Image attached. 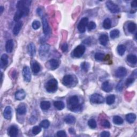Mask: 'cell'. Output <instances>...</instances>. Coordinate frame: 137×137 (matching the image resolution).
<instances>
[{"label":"cell","instance_id":"cell-1","mask_svg":"<svg viewBox=\"0 0 137 137\" xmlns=\"http://www.w3.org/2000/svg\"><path fill=\"white\" fill-rule=\"evenodd\" d=\"M31 1H19L17 3V8L19 10H21L23 11L25 15V16L28 15L30 9L29 7L31 5Z\"/></svg>","mask_w":137,"mask_h":137},{"label":"cell","instance_id":"cell-2","mask_svg":"<svg viewBox=\"0 0 137 137\" xmlns=\"http://www.w3.org/2000/svg\"><path fill=\"white\" fill-rule=\"evenodd\" d=\"M46 91L49 93L55 92L58 89V83L55 79H50L45 85Z\"/></svg>","mask_w":137,"mask_h":137},{"label":"cell","instance_id":"cell-3","mask_svg":"<svg viewBox=\"0 0 137 137\" xmlns=\"http://www.w3.org/2000/svg\"><path fill=\"white\" fill-rule=\"evenodd\" d=\"M106 7L108 10L113 14H117L120 11V8L118 5L115 4L113 1H108L106 3Z\"/></svg>","mask_w":137,"mask_h":137},{"label":"cell","instance_id":"cell-4","mask_svg":"<svg viewBox=\"0 0 137 137\" xmlns=\"http://www.w3.org/2000/svg\"><path fill=\"white\" fill-rule=\"evenodd\" d=\"M86 50V47L83 45H79L73 51V55L77 58H80L83 55Z\"/></svg>","mask_w":137,"mask_h":137},{"label":"cell","instance_id":"cell-5","mask_svg":"<svg viewBox=\"0 0 137 137\" xmlns=\"http://www.w3.org/2000/svg\"><path fill=\"white\" fill-rule=\"evenodd\" d=\"M90 101L92 103L101 104L105 102V98L101 94L96 93V94H94L91 96Z\"/></svg>","mask_w":137,"mask_h":137},{"label":"cell","instance_id":"cell-6","mask_svg":"<svg viewBox=\"0 0 137 137\" xmlns=\"http://www.w3.org/2000/svg\"><path fill=\"white\" fill-rule=\"evenodd\" d=\"M88 21L89 19L87 17H84L80 20L78 25V29L80 32L84 33L85 32L86 27L88 24Z\"/></svg>","mask_w":137,"mask_h":137},{"label":"cell","instance_id":"cell-7","mask_svg":"<svg viewBox=\"0 0 137 137\" xmlns=\"http://www.w3.org/2000/svg\"><path fill=\"white\" fill-rule=\"evenodd\" d=\"M42 27H43V31L44 34L46 35L49 34V33L51 32L50 27L49 26V24L48 22V20L46 16L43 17L42 19Z\"/></svg>","mask_w":137,"mask_h":137},{"label":"cell","instance_id":"cell-8","mask_svg":"<svg viewBox=\"0 0 137 137\" xmlns=\"http://www.w3.org/2000/svg\"><path fill=\"white\" fill-rule=\"evenodd\" d=\"M23 76L24 80L26 82H30L31 80V74L29 67H25L23 70Z\"/></svg>","mask_w":137,"mask_h":137},{"label":"cell","instance_id":"cell-9","mask_svg":"<svg viewBox=\"0 0 137 137\" xmlns=\"http://www.w3.org/2000/svg\"><path fill=\"white\" fill-rule=\"evenodd\" d=\"M49 49H50V46L48 45H42L39 49V54L41 57H45L48 55Z\"/></svg>","mask_w":137,"mask_h":137},{"label":"cell","instance_id":"cell-10","mask_svg":"<svg viewBox=\"0 0 137 137\" xmlns=\"http://www.w3.org/2000/svg\"><path fill=\"white\" fill-rule=\"evenodd\" d=\"M73 81V78L71 75L65 76L62 80L63 84L66 86H70L72 84Z\"/></svg>","mask_w":137,"mask_h":137},{"label":"cell","instance_id":"cell-11","mask_svg":"<svg viewBox=\"0 0 137 137\" xmlns=\"http://www.w3.org/2000/svg\"><path fill=\"white\" fill-rule=\"evenodd\" d=\"M127 74V70L124 67L118 68L115 72V75L117 78H122Z\"/></svg>","mask_w":137,"mask_h":137},{"label":"cell","instance_id":"cell-12","mask_svg":"<svg viewBox=\"0 0 137 137\" xmlns=\"http://www.w3.org/2000/svg\"><path fill=\"white\" fill-rule=\"evenodd\" d=\"M3 116L4 118L10 120L12 117V109L10 106H7L5 108L3 112Z\"/></svg>","mask_w":137,"mask_h":137},{"label":"cell","instance_id":"cell-13","mask_svg":"<svg viewBox=\"0 0 137 137\" xmlns=\"http://www.w3.org/2000/svg\"><path fill=\"white\" fill-rule=\"evenodd\" d=\"M26 97V93L23 90L18 91L15 94V98L16 100L21 101L24 100Z\"/></svg>","mask_w":137,"mask_h":137},{"label":"cell","instance_id":"cell-14","mask_svg":"<svg viewBox=\"0 0 137 137\" xmlns=\"http://www.w3.org/2000/svg\"><path fill=\"white\" fill-rule=\"evenodd\" d=\"M102 89L106 92L109 93L113 90V86L108 81H105L102 85Z\"/></svg>","mask_w":137,"mask_h":137},{"label":"cell","instance_id":"cell-15","mask_svg":"<svg viewBox=\"0 0 137 137\" xmlns=\"http://www.w3.org/2000/svg\"><path fill=\"white\" fill-rule=\"evenodd\" d=\"M69 105L70 106V107H74L77 105H78L79 104V98H78V96H76V95L71 96L69 98Z\"/></svg>","mask_w":137,"mask_h":137},{"label":"cell","instance_id":"cell-16","mask_svg":"<svg viewBox=\"0 0 137 137\" xmlns=\"http://www.w3.org/2000/svg\"><path fill=\"white\" fill-rule=\"evenodd\" d=\"M22 26H23V23L20 21H18V22L15 24L13 31V33L15 35H17L19 34L21 27H22Z\"/></svg>","mask_w":137,"mask_h":137},{"label":"cell","instance_id":"cell-17","mask_svg":"<svg viewBox=\"0 0 137 137\" xmlns=\"http://www.w3.org/2000/svg\"><path fill=\"white\" fill-rule=\"evenodd\" d=\"M27 51L30 55L32 57L34 56L35 55L36 53V49L35 45L33 43H30L27 47Z\"/></svg>","mask_w":137,"mask_h":137},{"label":"cell","instance_id":"cell-18","mask_svg":"<svg viewBox=\"0 0 137 137\" xmlns=\"http://www.w3.org/2000/svg\"><path fill=\"white\" fill-rule=\"evenodd\" d=\"M49 65H50L51 69L53 70L57 69L59 65V61L55 59H52L51 60H49Z\"/></svg>","mask_w":137,"mask_h":137},{"label":"cell","instance_id":"cell-19","mask_svg":"<svg viewBox=\"0 0 137 137\" xmlns=\"http://www.w3.org/2000/svg\"><path fill=\"white\" fill-rule=\"evenodd\" d=\"M14 48V41L13 40L10 39L7 41L6 45H5V49L8 53H11L13 51Z\"/></svg>","mask_w":137,"mask_h":137},{"label":"cell","instance_id":"cell-20","mask_svg":"<svg viewBox=\"0 0 137 137\" xmlns=\"http://www.w3.org/2000/svg\"><path fill=\"white\" fill-rule=\"evenodd\" d=\"M18 129L15 126L11 127L8 131V134L11 137H15L18 135Z\"/></svg>","mask_w":137,"mask_h":137},{"label":"cell","instance_id":"cell-21","mask_svg":"<svg viewBox=\"0 0 137 137\" xmlns=\"http://www.w3.org/2000/svg\"><path fill=\"white\" fill-rule=\"evenodd\" d=\"M40 69H41V68H40V65L37 62L35 61L32 63V70L34 74H37L38 73H39L40 72Z\"/></svg>","mask_w":137,"mask_h":137},{"label":"cell","instance_id":"cell-22","mask_svg":"<svg viewBox=\"0 0 137 137\" xmlns=\"http://www.w3.org/2000/svg\"><path fill=\"white\" fill-rule=\"evenodd\" d=\"M99 41L100 44L102 46H105L107 45L109 41L108 36L106 34H102L99 38Z\"/></svg>","mask_w":137,"mask_h":137},{"label":"cell","instance_id":"cell-23","mask_svg":"<svg viewBox=\"0 0 137 137\" xmlns=\"http://www.w3.org/2000/svg\"><path fill=\"white\" fill-rule=\"evenodd\" d=\"M8 63V56L6 54H3L1 57V68L5 67Z\"/></svg>","mask_w":137,"mask_h":137},{"label":"cell","instance_id":"cell-24","mask_svg":"<svg viewBox=\"0 0 137 137\" xmlns=\"http://www.w3.org/2000/svg\"><path fill=\"white\" fill-rule=\"evenodd\" d=\"M126 119L129 123H133L136 119V115L133 113H130L127 115Z\"/></svg>","mask_w":137,"mask_h":137},{"label":"cell","instance_id":"cell-25","mask_svg":"<svg viewBox=\"0 0 137 137\" xmlns=\"http://www.w3.org/2000/svg\"><path fill=\"white\" fill-rule=\"evenodd\" d=\"M64 120L67 124H73L76 122V118L72 115H68L64 118Z\"/></svg>","mask_w":137,"mask_h":137},{"label":"cell","instance_id":"cell-26","mask_svg":"<svg viewBox=\"0 0 137 137\" xmlns=\"http://www.w3.org/2000/svg\"><path fill=\"white\" fill-rule=\"evenodd\" d=\"M17 112L19 115H24L26 113V107L24 104H21L17 109Z\"/></svg>","mask_w":137,"mask_h":137},{"label":"cell","instance_id":"cell-27","mask_svg":"<svg viewBox=\"0 0 137 137\" xmlns=\"http://www.w3.org/2000/svg\"><path fill=\"white\" fill-rule=\"evenodd\" d=\"M54 107L59 110H63L65 107V105L63 102L61 101H57L54 103Z\"/></svg>","mask_w":137,"mask_h":137},{"label":"cell","instance_id":"cell-28","mask_svg":"<svg viewBox=\"0 0 137 137\" xmlns=\"http://www.w3.org/2000/svg\"><path fill=\"white\" fill-rule=\"evenodd\" d=\"M23 16H25L24 13L22 11L18 10L17 11H16L15 16H14V20L16 21H19L18 20H20V19L23 17Z\"/></svg>","mask_w":137,"mask_h":137},{"label":"cell","instance_id":"cell-29","mask_svg":"<svg viewBox=\"0 0 137 137\" xmlns=\"http://www.w3.org/2000/svg\"><path fill=\"white\" fill-rule=\"evenodd\" d=\"M40 107L43 110H47L51 107V103L49 101H42L40 104Z\"/></svg>","mask_w":137,"mask_h":137},{"label":"cell","instance_id":"cell-30","mask_svg":"<svg viewBox=\"0 0 137 137\" xmlns=\"http://www.w3.org/2000/svg\"><path fill=\"white\" fill-rule=\"evenodd\" d=\"M127 60L129 62H130L131 64H135L137 62V58L136 56L134 55L130 54L127 56Z\"/></svg>","mask_w":137,"mask_h":137},{"label":"cell","instance_id":"cell-31","mask_svg":"<svg viewBox=\"0 0 137 137\" xmlns=\"http://www.w3.org/2000/svg\"><path fill=\"white\" fill-rule=\"evenodd\" d=\"M103 26L104 29H109L111 27V21L109 18H106L103 21Z\"/></svg>","mask_w":137,"mask_h":137},{"label":"cell","instance_id":"cell-32","mask_svg":"<svg viewBox=\"0 0 137 137\" xmlns=\"http://www.w3.org/2000/svg\"><path fill=\"white\" fill-rule=\"evenodd\" d=\"M113 122L116 125H121L123 123L124 120L122 117L118 116H115L113 117Z\"/></svg>","mask_w":137,"mask_h":137},{"label":"cell","instance_id":"cell-33","mask_svg":"<svg viewBox=\"0 0 137 137\" xmlns=\"http://www.w3.org/2000/svg\"><path fill=\"white\" fill-rule=\"evenodd\" d=\"M126 51V47L123 45H120L117 47V52L120 56H123Z\"/></svg>","mask_w":137,"mask_h":137},{"label":"cell","instance_id":"cell-34","mask_svg":"<svg viewBox=\"0 0 137 137\" xmlns=\"http://www.w3.org/2000/svg\"><path fill=\"white\" fill-rule=\"evenodd\" d=\"M115 96L114 95H110L107 97L106 102L108 105H111L115 102Z\"/></svg>","mask_w":137,"mask_h":137},{"label":"cell","instance_id":"cell-35","mask_svg":"<svg viewBox=\"0 0 137 137\" xmlns=\"http://www.w3.org/2000/svg\"><path fill=\"white\" fill-rule=\"evenodd\" d=\"M136 29V24L133 22H130L128 26V30L129 32L133 33Z\"/></svg>","mask_w":137,"mask_h":137},{"label":"cell","instance_id":"cell-36","mask_svg":"<svg viewBox=\"0 0 137 137\" xmlns=\"http://www.w3.org/2000/svg\"><path fill=\"white\" fill-rule=\"evenodd\" d=\"M119 31L118 30H114L110 32V35L112 39H116L119 35Z\"/></svg>","mask_w":137,"mask_h":137},{"label":"cell","instance_id":"cell-37","mask_svg":"<svg viewBox=\"0 0 137 137\" xmlns=\"http://www.w3.org/2000/svg\"><path fill=\"white\" fill-rule=\"evenodd\" d=\"M82 108H83V106L80 105V104H78V105H77L74 107H70V109L71 111H72L74 113H76V112L80 111L82 110Z\"/></svg>","mask_w":137,"mask_h":137},{"label":"cell","instance_id":"cell-38","mask_svg":"<svg viewBox=\"0 0 137 137\" xmlns=\"http://www.w3.org/2000/svg\"><path fill=\"white\" fill-rule=\"evenodd\" d=\"M90 67V65L88 62H84L82 63L81 64V68L82 70H84L85 72H87L89 71Z\"/></svg>","mask_w":137,"mask_h":137},{"label":"cell","instance_id":"cell-39","mask_svg":"<svg viewBox=\"0 0 137 137\" xmlns=\"http://www.w3.org/2000/svg\"><path fill=\"white\" fill-rule=\"evenodd\" d=\"M40 124L41 128L43 129H47L49 128V125H50V122H49V120L45 119L42 120Z\"/></svg>","mask_w":137,"mask_h":137},{"label":"cell","instance_id":"cell-40","mask_svg":"<svg viewBox=\"0 0 137 137\" xmlns=\"http://www.w3.org/2000/svg\"><path fill=\"white\" fill-rule=\"evenodd\" d=\"M105 54L101 53H97L95 55V58L96 61H102L105 58Z\"/></svg>","mask_w":137,"mask_h":137},{"label":"cell","instance_id":"cell-41","mask_svg":"<svg viewBox=\"0 0 137 137\" xmlns=\"http://www.w3.org/2000/svg\"><path fill=\"white\" fill-rule=\"evenodd\" d=\"M88 125L91 129H95L96 127V122L94 119H91L89 120Z\"/></svg>","mask_w":137,"mask_h":137},{"label":"cell","instance_id":"cell-42","mask_svg":"<svg viewBox=\"0 0 137 137\" xmlns=\"http://www.w3.org/2000/svg\"><path fill=\"white\" fill-rule=\"evenodd\" d=\"M41 131V129L39 126H35L32 129V133L34 135L39 134Z\"/></svg>","mask_w":137,"mask_h":137},{"label":"cell","instance_id":"cell-43","mask_svg":"<svg viewBox=\"0 0 137 137\" xmlns=\"http://www.w3.org/2000/svg\"><path fill=\"white\" fill-rule=\"evenodd\" d=\"M32 27L34 30H38L40 28V23L38 20H34L32 23Z\"/></svg>","mask_w":137,"mask_h":137},{"label":"cell","instance_id":"cell-44","mask_svg":"<svg viewBox=\"0 0 137 137\" xmlns=\"http://www.w3.org/2000/svg\"><path fill=\"white\" fill-rule=\"evenodd\" d=\"M96 25L94 21H90V23L87 24V28H88V30L89 31H92L95 29L96 28Z\"/></svg>","mask_w":137,"mask_h":137},{"label":"cell","instance_id":"cell-45","mask_svg":"<svg viewBox=\"0 0 137 137\" xmlns=\"http://www.w3.org/2000/svg\"><path fill=\"white\" fill-rule=\"evenodd\" d=\"M123 88V82H122V81H120L119 82V83L117 84V87H116V89H117V91L120 92V91H122Z\"/></svg>","mask_w":137,"mask_h":137},{"label":"cell","instance_id":"cell-46","mask_svg":"<svg viewBox=\"0 0 137 137\" xmlns=\"http://www.w3.org/2000/svg\"><path fill=\"white\" fill-rule=\"evenodd\" d=\"M57 135L59 137H64V136H67V134L64 131L61 130V131H58V132H57Z\"/></svg>","mask_w":137,"mask_h":137},{"label":"cell","instance_id":"cell-47","mask_svg":"<svg viewBox=\"0 0 137 137\" xmlns=\"http://www.w3.org/2000/svg\"><path fill=\"white\" fill-rule=\"evenodd\" d=\"M102 125L103 127H105V128H110V123H109V122L107 120H103Z\"/></svg>","mask_w":137,"mask_h":137},{"label":"cell","instance_id":"cell-48","mask_svg":"<svg viewBox=\"0 0 137 137\" xmlns=\"http://www.w3.org/2000/svg\"><path fill=\"white\" fill-rule=\"evenodd\" d=\"M134 81V78H128L127 81H126V85L129 86L131 85V84H132Z\"/></svg>","mask_w":137,"mask_h":137},{"label":"cell","instance_id":"cell-49","mask_svg":"<svg viewBox=\"0 0 137 137\" xmlns=\"http://www.w3.org/2000/svg\"><path fill=\"white\" fill-rule=\"evenodd\" d=\"M68 49V44L67 43H64L63 44V45L61 47V49L62 51L63 52H65L66 51H67Z\"/></svg>","mask_w":137,"mask_h":137},{"label":"cell","instance_id":"cell-50","mask_svg":"<svg viewBox=\"0 0 137 137\" xmlns=\"http://www.w3.org/2000/svg\"><path fill=\"white\" fill-rule=\"evenodd\" d=\"M100 135L102 137H109L110 136V133L108 131H103L101 133Z\"/></svg>","mask_w":137,"mask_h":137},{"label":"cell","instance_id":"cell-51","mask_svg":"<svg viewBox=\"0 0 137 137\" xmlns=\"http://www.w3.org/2000/svg\"><path fill=\"white\" fill-rule=\"evenodd\" d=\"M131 7L132 8H136V7H137L136 1H132L131 3Z\"/></svg>","mask_w":137,"mask_h":137},{"label":"cell","instance_id":"cell-52","mask_svg":"<svg viewBox=\"0 0 137 137\" xmlns=\"http://www.w3.org/2000/svg\"><path fill=\"white\" fill-rule=\"evenodd\" d=\"M69 131L70 133V134H75V133H76V132H75V130H74L73 128H70V129H69Z\"/></svg>","mask_w":137,"mask_h":137},{"label":"cell","instance_id":"cell-53","mask_svg":"<svg viewBox=\"0 0 137 137\" xmlns=\"http://www.w3.org/2000/svg\"><path fill=\"white\" fill-rule=\"evenodd\" d=\"M3 10H4V7L3 6H1V7H0V13H1V15L2 14Z\"/></svg>","mask_w":137,"mask_h":137},{"label":"cell","instance_id":"cell-54","mask_svg":"<svg viewBox=\"0 0 137 137\" xmlns=\"http://www.w3.org/2000/svg\"><path fill=\"white\" fill-rule=\"evenodd\" d=\"M1 82H2V78H3V73H2V72H1Z\"/></svg>","mask_w":137,"mask_h":137}]
</instances>
